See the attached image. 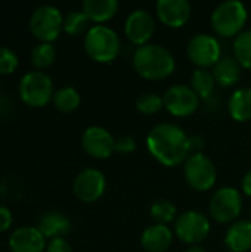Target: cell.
Returning a JSON list of instances; mask_svg holds the SVG:
<instances>
[{
    "mask_svg": "<svg viewBox=\"0 0 251 252\" xmlns=\"http://www.w3.org/2000/svg\"><path fill=\"white\" fill-rule=\"evenodd\" d=\"M107 189V179L96 168H86L77 174L72 183L74 195L84 204H93L102 198Z\"/></svg>",
    "mask_w": 251,
    "mask_h": 252,
    "instance_id": "7c38bea8",
    "label": "cell"
},
{
    "mask_svg": "<svg viewBox=\"0 0 251 252\" xmlns=\"http://www.w3.org/2000/svg\"><path fill=\"white\" fill-rule=\"evenodd\" d=\"M172 241L173 233L164 224H152L141 236V245L146 252H166L170 248Z\"/></svg>",
    "mask_w": 251,
    "mask_h": 252,
    "instance_id": "e0dca14e",
    "label": "cell"
},
{
    "mask_svg": "<svg viewBox=\"0 0 251 252\" xmlns=\"http://www.w3.org/2000/svg\"><path fill=\"white\" fill-rule=\"evenodd\" d=\"M120 7L117 0H86L83 3V12L89 18V21L96 22V25H102L104 22L112 19Z\"/></svg>",
    "mask_w": 251,
    "mask_h": 252,
    "instance_id": "7402d4cb",
    "label": "cell"
},
{
    "mask_svg": "<svg viewBox=\"0 0 251 252\" xmlns=\"http://www.w3.org/2000/svg\"><path fill=\"white\" fill-rule=\"evenodd\" d=\"M53 81L41 71L27 72L19 83L21 100L31 108H43L53 99Z\"/></svg>",
    "mask_w": 251,
    "mask_h": 252,
    "instance_id": "5b68a950",
    "label": "cell"
},
{
    "mask_svg": "<svg viewBox=\"0 0 251 252\" xmlns=\"http://www.w3.org/2000/svg\"><path fill=\"white\" fill-rule=\"evenodd\" d=\"M136 151V142L130 136H123L115 139V152L120 155H130Z\"/></svg>",
    "mask_w": 251,
    "mask_h": 252,
    "instance_id": "4dcf8cb0",
    "label": "cell"
},
{
    "mask_svg": "<svg viewBox=\"0 0 251 252\" xmlns=\"http://www.w3.org/2000/svg\"><path fill=\"white\" fill-rule=\"evenodd\" d=\"M18 68V56L13 50L7 47H0V75H7L15 72Z\"/></svg>",
    "mask_w": 251,
    "mask_h": 252,
    "instance_id": "f546056e",
    "label": "cell"
},
{
    "mask_svg": "<svg viewBox=\"0 0 251 252\" xmlns=\"http://www.w3.org/2000/svg\"><path fill=\"white\" fill-rule=\"evenodd\" d=\"M149 154L166 167H176L189 158L191 137L176 124L161 123L154 126L146 136Z\"/></svg>",
    "mask_w": 251,
    "mask_h": 252,
    "instance_id": "6da1fadb",
    "label": "cell"
},
{
    "mask_svg": "<svg viewBox=\"0 0 251 252\" xmlns=\"http://www.w3.org/2000/svg\"><path fill=\"white\" fill-rule=\"evenodd\" d=\"M132 63L139 77L160 81L175 72L176 61L173 55L160 44H145L135 50Z\"/></svg>",
    "mask_w": 251,
    "mask_h": 252,
    "instance_id": "7a4b0ae2",
    "label": "cell"
},
{
    "mask_svg": "<svg viewBox=\"0 0 251 252\" xmlns=\"http://www.w3.org/2000/svg\"><path fill=\"white\" fill-rule=\"evenodd\" d=\"M89 22L90 21L83 10H72L64 18V31L70 35H80L87 30Z\"/></svg>",
    "mask_w": 251,
    "mask_h": 252,
    "instance_id": "83f0119b",
    "label": "cell"
},
{
    "mask_svg": "<svg viewBox=\"0 0 251 252\" xmlns=\"http://www.w3.org/2000/svg\"><path fill=\"white\" fill-rule=\"evenodd\" d=\"M157 16L169 28H180L191 19L192 7L186 0H158L155 4Z\"/></svg>",
    "mask_w": 251,
    "mask_h": 252,
    "instance_id": "9a60e30c",
    "label": "cell"
},
{
    "mask_svg": "<svg viewBox=\"0 0 251 252\" xmlns=\"http://www.w3.org/2000/svg\"><path fill=\"white\" fill-rule=\"evenodd\" d=\"M216 80L213 72L209 69L197 68L191 75V89L197 93L200 99H209L215 92Z\"/></svg>",
    "mask_w": 251,
    "mask_h": 252,
    "instance_id": "603a6c76",
    "label": "cell"
},
{
    "mask_svg": "<svg viewBox=\"0 0 251 252\" xmlns=\"http://www.w3.org/2000/svg\"><path fill=\"white\" fill-rule=\"evenodd\" d=\"M241 65L234 56H222L219 62L213 66L212 72L222 87H232L235 86L241 78Z\"/></svg>",
    "mask_w": 251,
    "mask_h": 252,
    "instance_id": "ffe728a7",
    "label": "cell"
},
{
    "mask_svg": "<svg viewBox=\"0 0 251 252\" xmlns=\"http://www.w3.org/2000/svg\"><path fill=\"white\" fill-rule=\"evenodd\" d=\"M9 248L12 252H43L46 250V238L37 227L24 226L10 235Z\"/></svg>",
    "mask_w": 251,
    "mask_h": 252,
    "instance_id": "2e32d148",
    "label": "cell"
},
{
    "mask_svg": "<svg viewBox=\"0 0 251 252\" xmlns=\"http://www.w3.org/2000/svg\"><path fill=\"white\" fill-rule=\"evenodd\" d=\"M155 32V21L152 15L145 9L133 10L124 24V34L130 43L141 47L148 44Z\"/></svg>",
    "mask_w": 251,
    "mask_h": 252,
    "instance_id": "5bb4252c",
    "label": "cell"
},
{
    "mask_svg": "<svg viewBox=\"0 0 251 252\" xmlns=\"http://www.w3.org/2000/svg\"><path fill=\"white\" fill-rule=\"evenodd\" d=\"M81 146L89 157L95 159H107L115 152V139L107 128L92 126L84 130Z\"/></svg>",
    "mask_w": 251,
    "mask_h": 252,
    "instance_id": "4fadbf2b",
    "label": "cell"
},
{
    "mask_svg": "<svg viewBox=\"0 0 251 252\" xmlns=\"http://www.w3.org/2000/svg\"><path fill=\"white\" fill-rule=\"evenodd\" d=\"M53 105L61 112H72L80 106V93L72 87H62L53 94Z\"/></svg>",
    "mask_w": 251,
    "mask_h": 252,
    "instance_id": "cb8c5ba5",
    "label": "cell"
},
{
    "mask_svg": "<svg viewBox=\"0 0 251 252\" xmlns=\"http://www.w3.org/2000/svg\"><path fill=\"white\" fill-rule=\"evenodd\" d=\"M186 53L189 61L201 69L213 68L222 58L220 44L210 34H195L188 41Z\"/></svg>",
    "mask_w": 251,
    "mask_h": 252,
    "instance_id": "30bf717a",
    "label": "cell"
},
{
    "mask_svg": "<svg viewBox=\"0 0 251 252\" xmlns=\"http://www.w3.org/2000/svg\"><path fill=\"white\" fill-rule=\"evenodd\" d=\"M149 214H151V219L155 221V224L167 226L169 223L176 221L178 210L173 202H170L167 199H158L151 205Z\"/></svg>",
    "mask_w": 251,
    "mask_h": 252,
    "instance_id": "484cf974",
    "label": "cell"
},
{
    "mask_svg": "<svg viewBox=\"0 0 251 252\" xmlns=\"http://www.w3.org/2000/svg\"><path fill=\"white\" fill-rule=\"evenodd\" d=\"M185 252H206L200 245H192V247H189L188 250Z\"/></svg>",
    "mask_w": 251,
    "mask_h": 252,
    "instance_id": "d590c367",
    "label": "cell"
},
{
    "mask_svg": "<svg viewBox=\"0 0 251 252\" xmlns=\"http://www.w3.org/2000/svg\"><path fill=\"white\" fill-rule=\"evenodd\" d=\"M37 229L43 233L44 238H62L71 230V221L67 216L58 211L46 213L40 220Z\"/></svg>",
    "mask_w": 251,
    "mask_h": 252,
    "instance_id": "d6986e66",
    "label": "cell"
},
{
    "mask_svg": "<svg viewBox=\"0 0 251 252\" xmlns=\"http://www.w3.org/2000/svg\"><path fill=\"white\" fill-rule=\"evenodd\" d=\"M30 30L31 34L41 43H52L64 30V16L55 6H40L30 18Z\"/></svg>",
    "mask_w": 251,
    "mask_h": 252,
    "instance_id": "8992f818",
    "label": "cell"
},
{
    "mask_svg": "<svg viewBox=\"0 0 251 252\" xmlns=\"http://www.w3.org/2000/svg\"><path fill=\"white\" fill-rule=\"evenodd\" d=\"M164 108L178 118L191 117L200 106V97L191 89V86L176 84L166 90L163 94Z\"/></svg>",
    "mask_w": 251,
    "mask_h": 252,
    "instance_id": "8fae6325",
    "label": "cell"
},
{
    "mask_svg": "<svg viewBox=\"0 0 251 252\" xmlns=\"http://www.w3.org/2000/svg\"><path fill=\"white\" fill-rule=\"evenodd\" d=\"M204 146V139L203 137H198V136H194L191 137V148H197V149H201Z\"/></svg>",
    "mask_w": 251,
    "mask_h": 252,
    "instance_id": "e575fe53",
    "label": "cell"
},
{
    "mask_svg": "<svg viewBox=\"0 0 251 252\" xmlns=\"http://www.w3.org/2000/svg\"><path fill=\"white\" fill-rule=\"evenodd\" d=\"M135 106H136L138 112H141L142 115H154L164 108V100H163V96L148 92V93L141 94L136 99Z\"/></svg>",
    "mask_w": 251,
    "mask_h": 252,
    "instance_id": "f1b7e54d",
    "label": "cell"
},
{
    "mask_svg": "<svg viewBox=\"0 0 251 252\" xmlns=\"http://www.w3.org/2000/svg\"><path fill=\"white\" fill-rule=\"evenodd\" d=\"M225 244L231 252H249L251 250V221L238 220L226 232Z\"/></svg>",
    "mask_w": 251,
    "mask_h": 252,
    "instance_id": "ac0fdd59",
    "label": "cell"
},
{
    "mask_svg": "<svg viewBox=\"0 0 251 252\" xmlns=\"http://www.w3.org/2000/svg\"><path fill=\"white\" fill-rule=\"evenodd\" d=\"M12 213L9 208L0 205V233L6 232L12 226Z\"/></svg>",
    "mask_w": 251,
    "mask_h": 252,
    "instance_id": "d6a6232c",
    "label": "cell"
},
{
    "mask_svg": "<svg viewBox=\"0 0 251 252\" xmlns=\"http://www.w3.org/2000/svg\"><path fill=\"white\" fill-rule=\"evenodd\" d=\"M186 183L197 192H207L216 185L217 171L213 161L203 152L189 155L183 168Z\"/></svg>",
    "mask_w": 251,
    "mask_h": 252,
    "instance_id": "52a82bcc",
    "label": "cell"
},
{
    "mask_svg": "<svg viewBox=\"0 0 251 252\" xmlns=\"http://www.w3.org/2000/svg\"><path fill=\"white\" fill-rule=\"evenodd\" d=\"M121 49L118 34L107 25H95L89 28L84 37V50L90 59L99 63L112 62Z\"/></svg>",
    "mask_w": 251,
    "mask_h": 252,
    "instance_id": "3957f363",
    "label": "cell"
},
{
    "mask_svg": "<svg viewBox=\"0 0 251 252\" xmlns=\"http://www.w3.org/2000/svg\"><path fill=\"white\" fill-rule=\"evenodd\" d=\"M176 236L188 245H198L210 235V221L198 211H185L175 221Z\"/></svg>",
    "mask_w": 251,
    "mask_h": 252,
    "instance_id": "9c48e42d",
    "label": "cell"
},
{
    "mask_svg": "<svg viewBox=\"0 0 251 252\" xmlns=\"http://www.w3.org/2000/svg\"><path fill=\"white\" fill-rule=\"evenodd\" d=\"M46 252H72V250L64 238H55L50 239L49 245L46 247Z\"/></svg>",
    "mask_w": 251,
    "mask_h": 252,
    "instance_id": "1f68e13d",
    "label": "cell"
},
{
    "mask_svg": "<svg viewBox=\"0 0 251 252\" xmlns=\"http://www.w3.org/2000/svg\"><path fill=\"white\" fill-rule=\"evenodd\" d=\"M234 58L238 63L251 71V30L243 31L234 40Z\"/></svg>",
    "mask_w": 251,
    "mask_h": 252,
    "instance_id": "d4e9b609",
    "label": "cell"
},
{
    "mask_svg": "<svg viewBox=\"0 0 251 252\" xmlns=\"http://www.w3.org/2000/svg\"><path fill=\"white\" fill-rule=\"evenodd\" d=\"M210 216L219 224L235 223L243 211V198L238 189L232 186L220 188L210 201Z\"/></svg>",
    "mask_w": 251,
    "mask_h": 252,
    "instance_id": "ba28073f",
    "label": "cell"
},
{
    "mask_svg": "<svg viewBox=\"0 0 251 252\" xmlns=\"http://www.w3.org/2000/svg\"><path fill=\"white\" fill-rule=\"evenodd\" d=\"M228 112L237 123L251 121V87L237 89L228 100Z\"/></svg>",
    "mask_w": 251,
    "mask_h": 252,
    "instance_id": "44dd1931",
    "label": "cell"
},
{
    "mask_svg": "<svg viewBox=\"0 0 251 252\" xmlns=\"http://www.w3.org/2000/svg\"><path fill=\"white\" fill-rule=\"evenodd\" d=\"M56 58V50L50 43H41L36 46L31 52V63L37 69H46L49 68Z\"/></svg>",
    "mask_w": 251,
    "mask_h": 252,
    "instance_id": "4316f807",
    "label": "cell"
},
{
    "mask_svg": "<svg viewBox=\"0 0 251 252\" xmlns=\"http://www.w3.org/2000/svg\"><path fill=\"white\" fill-rule=\"evenodd\" d=\"M241 186H243V192H244L247 196H250L251 198V170L249 173H246V176L243 177Z\"/></svg>",
    "mask_w": 251,
    "mask_h": 252,
    "instance_id": "836d02e7",
    "label": "cell"
},
{
    "mask_svg": "<svg viewBox=\"0 0 251 252\" xmlns=\"http://www.w3.org/2000/svg\"><path fill=\"white\" fill-rule=\"evenodd\" d=\"M249 19V12L244 3L228 0L220 3L212 13V28L220 37H237L243 32Z\"/></svg>",
    "mask_w": 251,
    "mask_h": 252,
    "instance_id": "277c9868",
    "label": "cell"
}]
</instances>
